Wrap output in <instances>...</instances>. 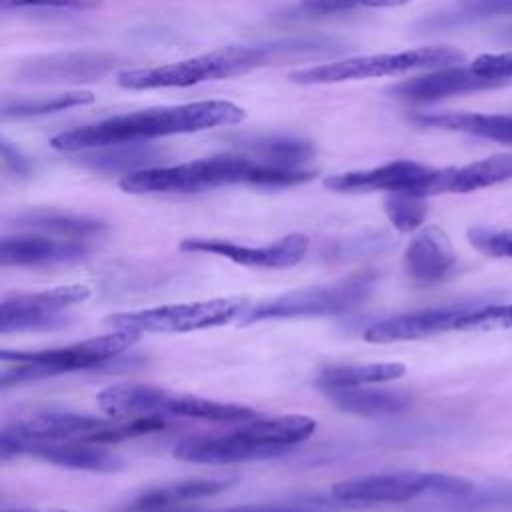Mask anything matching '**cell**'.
<instances>
[{
    "label": "cell",
    "mask_w": 512,
    "mask_h": 512,
    "mask_svg": "<svg viewBox=\"0 0 512 512\" xmlns=\"http://www.w3.org/2000/svg\"><path fill=\"white\" fill-rule=\"evenodd\" d=\"M244 110L226 100H202L180 106L140 110L76 126L50 138L52 148L68 154L120 144H142L154 138L232 126L244 120Z\"/></svg>",
    "instance_id": "6da1fadb"
},
{
    "label": "cell",
    "mask_w": 512,
    "mask_h": 512,
    "mask_svg": "<svg viewBox=\"0 0 512 512\" xmlns=\"http://www.w3.org/2000/svg\"><path fill=\"white\" fill-rule=\"evenodd\" d=\"M316 420L304 414H282L274 418H252L242 426L212 436H196L178 442L172 454L194 464H236L280 456L292 446L308 440Z\"/></svg>",
    "instance_id": "7a4b0ae2"
},
{
    "label": "cell",
    "mask_w": 512,
    "mask_h": 512,
    "mask_svg": "<svg viewBox=\"0 0 512 512\" xmlns=\"http://www.w3.org/2000/svg\"><path fill=\"white\" fill-rule=\"evenodd\" d=\"M98 406L112 418H144V416H182L212 422H246L256 418V410L244 404L218 402L192 394H174L170 390L118 382L106 386L98 394Z\"/></svg>",
    "instance_id": "3957f363"
},
{
    "label": "cell",
    "mask_w": 512,
    "mask_h": 512,
    "mask_svg": "<svg viewBox=\"0 0 512 512\" xmlns=\"http://www.w3.org/2000/svg\"><path fill=\"white\" fill-rule=\"evenodd\" d=\"M270 60H278L274 42L258 46H226L172 64L122 70L116 76V82L126 90L188 88L210 80L246 74Z\"/></svg>",
    "instance_id": "277c9868"
},
{
    "label": "cell",
    "mask_w": 512,
    "mask_h": 512,
    "mask_svg": "<svg viewBox=\"0 0 512 512\" xmlns=\"http://www.w3.org/2000/svg\"><path fill=\"white\" fill-rule=\"evenodd\" d=\"M140 332L114 330L102 336H94L82 342H74L58 348L44 350H2L0 360L4 364L0 374V386L50 378L64 372L88 370L100 364L112 362V358L126 352L140 340Z\"/></svg>",
    "instance_id": "5b68a950"
},
{
    "label": "cell",
    "mask_w": 512,
    "mask_h": 512,
    "mask_svg": "<svg viewBox=\"0 0 512 512\" xmlns=\"http://www.w3.org/2000/svg\"><path fill=\"white\" fill-rule=\"evenodd\" d=\"M254 160L220 154L176 166H152L124 174L120 188L130 194H190L228 184H250Z\"/></svg>",
    "instance_id": "8992f818"
},
{
    "label": "cell",
    "mask_w": 512,
    "mask_h": 512,
    "mask_svg": "<svg viewBox=\"0 0 512 512\" xmlns=\"http://www.w3.org/2000/svg\"><path fill=\"white\" fill-rule=\"evenodd\" d=\"M376 280V272L362 270L332 284L290 290L248 308L240 318V324L248 326L266 320L346 314L370 298Z\"/></svg>",
    "instance_id": "52a82bcc"
},
{
    "label": "cell",
    "mask_w": 512,
    "mask_h": 512,
    "mask_svg": "<svg viewBox=\"0 0 512 512\" xmlns=\"http://www.w3.org/2000/svg\"><path fill=\"white\" fill-rule=\"evenodd\" d=\"M464 62V52L450 46H426L402 52L354 56L304 70L292 72L288 78L296 84H336L346 80H362L376 76H394L412 70H438Z\"/></svg>",
    "instance_id": "ba28073f"
},
{
    "label": "cell",
    "mask_w": 512,
    "mask_h": 512,
    "mask_svg": "<svg viewBox=\"0 0 512 512\" xmlns=\"http://www.w3.org/2000/svg\"><path fill=\"white\" fill-rule=\"evenodd\" d=\"M246 310V298L226 296L200 302L162 304L154 308L120 312L108 316L106 324L112 326L114 330H134L140 334H184L230 324L236 318L240 320Z\"/></svg>",
    "instance_id": "9c48e42d"
},
{
    "label": "cell",
    "mask_w": 512,
    "mask_h": 512,
    "mask_svg": "<svg viewBox=\"0 0 512 512\" xmlns=\"http://www.w3.org/2000/svg\"><path fill=\"white\" fill-rule=\"evenodd\" d=\"M468 492H472V484L464 478L416 470L370 474L332 486V496L336 500L352 504H398L422 494L464 496Z\"/></svg>",
    "instance_id": "30bf717a"
},
{
    "label": "cell",
    "mask_w": 512,
    "mask_h": 512,
    "mask_svg": "<svg viewBox=\"0 0 512 512\" xmlns=\"http://www.w3.org/2000/svg\"><path fill=\"white\" fill-rule=\"evenodd\" d=\"M90 288L84 284L56 286L40 292H16L2 298L0 304V332H22V330H50L62 326L70 306L88 300Z\"/></svg>",
    "instance_id": "8fae6325"
},
{
    "label": "cell",
    "mask_w": 512,
    "mask_h": 512,
    "mask_svg": "<svg viewBox=\"0 0 512 512\" xmlns=\"http://www.w3.org/2000/svg\"><path fill=\"white\" fill-rule=\"evenodd\" d=\"M110 424L106 418L80 414L60 406H32L14 412L2 426V434L14 440H76L98 444L100 434Z\"/></svg>",
    "instance_id": "7c38bea8"
},
{
    "label": "cell",
    "mask_w": 512,
    "mask_h": 512,
    "mask_svg": "<svg viewBox=\"0 0 512 512\" xmlns=\"http://www.w3.org/2000/svg\"><path fill=\"white\" fill-rule=\"evenodd\" d=\"M438 168L414 160H394L372 170H354L328 176L324 186L332 192H410L418 196H432Z\"/></svg>",
    "instance_id": "4fadbf2b"
},
{
    "label": "cell",
    "mask_w": 512,
    "mask_h": 512,
    "mask_svg": "<svg viewBox=\"0 0 512 512\" xmlns=\"http://www.w3.org/2000/svg\"><path fill=\"white\" fill-rule=\"evenodd\" d=\"M308 244H310L308 236L300 232H292L276 242L262 244V246L236 244L220 238H184L180 242V250L222 256L250 268L284 270V268L296 266L306 256Z\"/></svg>",
    "instance_id": "5bb4252c"
},
{
    "label": "cell",
    "mask_w": 512,
    "mask_h": 512,
    "mask_svg": "<svg viewBox=\"0 0 512 512\" xmlns=\"http://www.w3.org/2000/svg\"><path fill=\"white\" fill-rule=\"evenodd\" d=\"M0 454L4 458L28 454L56 466L92 472H116L124 464L116 454L76 440H14L0 436Z\"/></svg>",
    "instance_id": "9a60e30c"
},
{
    "label": "cell",
    "mask_w": 512,
    "mask_h": 512,
    "mask_svg": "<svg viewBox=\"0 0 512 512\" xmlns=\"http://www.w3.org/2000/svg\"><path fill=\"white\" fill-rule=\"evenodd\" d=\"M476 302H464L454 306L442 308H426L404 312L396 316L382 318L364 330V340L374 344H388V342H404V340H420L444 332L458 330V322L464 312L474 306Z\"/></svg>",
    "instance_id": "2e32d148"
},
{
    "label": "cell",
    "mask_w": 512,
    "mask_h": 512,
    "mask_svg": "<svg viewBox=\"0 0 512 512\" xmlns=\"http://www.w3.org/2000/svg\"><path fill=\"white\" fill-rule=\"evenodd\" d=\"M120 60L106 52H64L24 62L16 76L24 82H88L108 74Z\"/></svg>",
    "instance_id": "e0dca14e"
},
{
    "label": "cell",
    "mask_w": 512,
    "mask_h": 512,
    "mask_svg": "<svg viewBox=\"0 0 512 512\" xmlns=\"http://www.w3.org/2000/svg\"><path fill=\"white\" fill-rule=\"evenodd\" d=\"M504 84H508V80L478 74L472 66H468V68L448 66V68H438L424 76H416V78L398 82L396 86L390 88V94L396 98H404V100L430 102V100H440L446 96L490 90V88H498Z\"/></svg>",
    "instance_id": "ac0fdd59"
},
{
    "label": "cell",
    "mask_w": 512,
    "mask_h": 512,
    "mask_svg": "<svg viewBox=\"0 0 512 512\" xmlns=\"http://www.w3.org/2000/svg\"><path fill=\"white\" fill-rule=\"evenodd\" d=\"M90 248L72 238H58L44 232L8 234L0 244V262L4 266H46L82 260Z\"/></svg>",
    "instance_id": "d6986e66"
},
{
    "label": "cell",
    "mask_w": 512,
    "mask_h": 512,
    "mask_svg": "<svg viewBox=\"0 0 512 512\" xmlns=\"http://www.w3.org/2000/svg\"><path fill=\"white\" fill-rule=\"evenodd\" d=\"M404 266L412 280L434 284L450 276L456 266V252L440 226H426L416 232L404 252Z\"/></svg>",
    "instance_id": "ffe728a7"
},
{
    "label": "cell",
    "mask_w": 512,
    "mask_h": 512,
    "mask_svg": "<svg viewBox=\"0 0 512 512\" xmlns=\"http://www.w3.org/2000/svg\"><path fill=\"white\" fill-rule=\"evenodd\" d=\"M508 180H512V152H502L466 166L438 168L434 194H466Z\"/></svg>",
    "instance_id": "44dd1931"
},
{
    "label": "cell",
    "mask_w": 512,
    "mask_h": 512,
    "mask_svg": "<svg viewBox=\"0 0 512 512\" xmlns=\"http://www.w3.org/2000/svg\"><path fill=\"white\" fill-rule=\"evenodd\" d=\"M410 120L426 128H442L464 132L502 144H512V114H480V112H420Z\"/></svg>",
    "instance_id": "7402d4cb"
},
{
    "label": "cell",
    "mask_w": 512,
    "mask_h": 512,
    "mask_svg": "<svg viewBox=\"0 0 512 512\" xmlns=\"http://www.w3.org/2000/svg\"><path fill=\"white\" fill-rule=\"evenodd\" d=\"M328 400L342 412L358 414V416H388L398 414L408 408L410 394L402 390L390 388H366V386H352V388H334L324 392Z\"/></svg>",
    "instance_id": "603a6c76"
},
{
    "label": "cell",
    "mask_w": 512,
    "mask_h": 512,
    "mask_svg": "<svg viewBox=\"0 0 512 512\" xmlns=\"http://www.w3.org/2000/svg\"><path fill=\"white\" fill-rule=\"evenodd\" d=\"M500 16H512V0H454L414 24L420 32L450 30Z\"/></svg>",
    "instance_id": "cb8c5ba5"
},
{
    "label": "cell",
    "mask_w": 512,
    "mask_h": 512,
    "mask_svg": "<svg viewBox=\"0 0 512 512\" xmlns=\"http://www.w3.org/2000/svg\"><path fill=\"white\" fill-rule=\"evenodd\" d=\"M14 224L32 232H44L58 238H72L82 240L94 234L104 232L106 224L98 218L60 212V210H30L14 218Z\"/></svg>",
    "instance_id": "d4e9b609"
},
{
    "label": "cell",
    "mask_w": 512,
    "mask_h": 512,
    "mask_svg": "<svg viewBox=\"0 0 512 512\" xmlns=\"http://www.w3.org/2000/svg\"><path fill=\"white\" fill-rule=\"evenodd\" d=\"M406 374V366L400 362H372V364H332L320 370L316 386L326 392L334 388L372 386L398 380Z\"/></svg>",
    "instance_id": "484cf974"
},
{
    "label": "cell",
    "mask_w": 512,
    "mask_h": 512,
    "mask_svg": "<svg viewBox=\"0 0 512 512\" xmlns=\"http://www.w3.org/2000/svg\"><path fill=\"white\" fill-rule=\"evenodd\" d=\"M230 482L228 480H186L170 486L152 488L148 492H142L130 506L128 512H166L178 508L182 502L200 500L212 494H218L226 490Z\"/></svg>",
    "instance_id": "4316f807"
},
{
    "label": "cell",
    "mask_w": 512,
    "mask_h": 512,
    "mask_svg": "<svg viewBox=\"0 0 512 512\" xmlns=\"http://www.w3.org/2000/svg\"><path fill=\"white\" fill-rule=\"evenodd\" d=\"M76 154H78V164L86 168H92L98 172H126V174L152 168V164L164 156L162 150H156L146 142L84 150Z\"/></svg>",
    "instance_id": "83f0119b"
},
{
    "label": "cell",
    "mask_w": 512,
    "mask_h": 512,
    "mask_svg": "<svg viewBox=\"0 0 512 512\" xmlns=\"http://www.w3.org/2000/svg\"><path fill=\"white\" fill-rule=\"evenodd\" d=\"M248 152V158L264 164L302 168L314 156V146L308 140L296 136H256L240 144Z\"/></svg>",
    "instance_id": "f1b7e54d"
},
{
    "label": "cell",
    "mask_w": 512,
    "mask_h": 512,
    "mask_svg": "<svg viewBox=\"0 0 512 512\" xmlns=\"http://www.w3.org/2000/svg\"><path fill=\"white\" fill-rule=\"evenodd\" d=\"M94 102L92 92H64L54 96H38V98H4L2 102V118L4 120H24V118H36L46 116L54 112H62L68 108L84 106Z\"/></svg>",
    "instance_id": "f546056e"
},
{
    "label": "cell",
    "mask_w": 512,
    "mask_h": 512,
    "mask_svg": "<svg viewBox=\"0 0 512 512\" xmlns=\"http://www.w3.org/2000/svg\"><path fill=\"white\" fill-rule=\"evenodd\" d=\"M384 212L398 232H414L422 226L428 214L426 196L410 192H390L384 202Z\"/></svg>",
    "instance_id": "4dcf8cb0"
},
{
    "label": "cell",
    "mask_w": 512,
    "mask_h": 512,
    "mask_svg": "<svg viewBox=\"0 0 512 512\" xmlns=\"http://www.w3.org/2000/svg\"><path fill=\"white\" fill-rule=\"evenodd\" d=\"M512 328V304H484L470 306L458 322L460 332H488Z\"/></svg>",
    "instance_id": "1f68e13d"
},
{
    "label": "cell",
    "mask_w": 512,
    "mask_h": 512,
    "mask_svg": "<svg viewBox=\"0 0 512 512\" xmlns=\"http://www.w3.org/2000/svg\"><path fill=\"white\" fill-rule=\"evenodd\" d=\"M466 238L480 254L492 258H512V228L470 226Z\"/></svg>",
    "instance_id": "d6a6232c"
},
{
    "label": "cell",
    "mask_w": 512,
    "mask_h": 512,
    "mask_svg": "<svg viewBox=\"0 0 512 512\" xmlns=\"http://www.w3.org/2000/svg\"><path fill=\"white\" fill-rule=\"evenodd\" d=\"M410 0H300L302 10L310 14H338L356 8H394Z\"/></svg>",
    "instance_id": "836d02e7"
},
{
    "label": "cell",
    "mask_w": 512,
    "mask_h": 512,
    "mask_svg": "<svg viewBox=\"0 0 512 512\" xmlns=\"http://www.w3.org/2000/svg\"><path fill=\"white\" fill-rule=\"evenodd\" d=\"M478 74L492 76V78H502L508 80L512 78V52H502V54H482L470 64Z\"/></svg>",
    "instance_id": "e575fe53"
},
{
    "label": "cell",
    "mask_w": 512,
    "mask_h": 512,
    "mask_svg": "<svg viewBox=\"0 0 512 512\" xmlns=\"http://www.w3.org/2000/svg\"><path fill=\"white\" fill-rule=\"evenodd\" d=\"M2 8H66V10H94L104 0H0Z\"/></svg>",
    "instance_id": "d590c367"
},
{
    "label": "cell",
    "mask_w": 512,
    "mask_h": 512,
    "mask_svg": "<svg viewBox=\"0 0 512 512\" xmlns=\"http://www.w3.org/2000/svg\"><path fill=\"white\" fill-rule=\"evenodd\" d=\"M2 168L6 174L16 178H30L36 170L34 162L8 140H2Z\"/></svg>",
    "instance_id": "8d00e7d4"
},
{
    "label": "cell",
    "mask_w": 512,
    "mask_h": 512,
    "mask_svg": "<svg viewBox=\"0 0 512 512\" xmlns=\"http://www.w3.org/2000/svg\"><path fill=\"white\" fill-rule=\"evenodd\" d=\"M166 512H198V510H184L174 508ZM214 512H310V510H298V508H272V506H242V508H230V510H214Z\"/></svg>",
    "instance_id": "74e56055"
},
{
    "label": "cell",
    "mask_w": 512,
    "mask_h": 512,
    "mask_svg": "<svg viewBox=\"0 0 512 512\" xmlns=\"http://www.w3.org/2000/svg\"><path fill=\"white\" fill-rule=\"evenodd\" d=\"M2 512H66V510H28V508H4Z\"/></svg>",
    "instance_id": "f35d334b"
}]
</instances>
